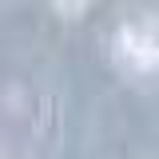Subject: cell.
Here are the masks:
<instances>
[{
  "mask_svg": "<svg viewBox=\"0 0 159 159\" xmlns=\"http://www.w3.org/2000/svg\"><path fill=\"white\" fill-rule=\"evenodd\" d=\"M52 8H56L64 20H84V16H88V4H84V0H80V4H72V0H56Z\"/></svg>",
  "mask_w": 159,
  "mask_h": 159,
  "instance_id": "cell-2",
  "label": "cell"
},
{
  "mask_svg": "<svg viewBox=\"0 0 159 159\" xmlns=\"http://www.w3.org/2000/svg\"><path fill=\"white\" fill-rule=\"evenodd\" d=\"M116 56L131 68V72H155V64H159V52H155V36L151 32H139L135 24H123L119 28V36H116Z\"/></svg>",
  "mask_w": 159,
  "mask_h": 159,
  "instance_id": "cell-1",
  "label": "cell"
}]
</instances>
